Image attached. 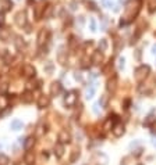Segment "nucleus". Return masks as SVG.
<instances>
[{
  "mask_svg": "<svg viewBox=\"0 0 156 165\" xmlns=\"http://www.w3.org/2000/svg\"><path fill=\"white\" fill-rule=\"evenodd\" d=\"M33 161H35V153L31 150H27L25 155H24V162H25L27 165H32Z\"/></svg>",
  "mask_w": 156,
  "mask_h": 165,
  "instance_id": "9b49d317",
  "label": "nucleus"
},
{
  "mask_svg": "<svg viewBox=\"0 0 156 165\" xmlns=\"http://www.w3.org/2000/svg\"><path fill=\"white\" fill-rule=\"evenodd\" d=\"M62 85L59 82H53L50 85V96H53V97H57L59 94L62 93Z\"/></svg>",
  "mask_w": 156,
  "mask_h": 165,
  "instance_id": "1a4fd4ad",
  "label": "nucleus"
},
{
  "mask_svg": "<svg viewBox=\"0 0 156 165\" xmlns=\"http://www.w3.org/2000/svg\"><path fill=\"white\" fill-rule=\"evenodd\" d=\"M49 36H50L49 31L45 29V28H42L39 31V33H38V44H39V46H43L47 40H49Z\"/></svg>",
  "mask_w": 156,
  "mask_h": 165,
  "instance_id": "7ed1b4c3",
  "label": "nucleus"
},
{
  "mask_svg": "<svg viewBox=\"0 0 156 165\" xmlns=\"http://www.w3.org/2000/svg\"><path fill=\"white\" fill-rule=\"evenodd\" d=\"M15 46H17V49H20V50H21L22 49V46H24V42H22V39L21 38H20V36H17V38H15Z\"/></svg>",
  "mask_w": 156,
  "mask_h": 165,
  "instance_id": "393cba45",
  "label": "nucleus"
},
{
  "mask_svg": "<svg viewBox=\"0 0 156 165\" xmlns=\"http://www.w3.org/2000/svg\"><path fill=\"white\" fill-rule=\"evenodd\" d=\"M155 10H156V3H155V2H152V3H151V8H149V11L153 13Z\"/></svg>",
  "mask_w": 156,
  "mask_h": 165,
  "instance_id": "c9c22d12",
  "label": "nucleus"
},
{
  "mask_svg": "<svg viewBox=\"0 0 156 165\" xmlns=\"http://www.w3.org/2000/svg\"><path fill=\"white\" fill-rule=\"evenodd\" d=\"M89 24H91V31H92V32H95V31H96V22H95L94 18L89 20Z\"/></svg>",
  "mask_w": 156,
  "mask_h": 165,
  "instance_id": "c85d7f7f",
  "label": "nucleus"
},
{
  "mask_svg": "<svg viewBox=\"0 0 156 165\" xmlns=\"http://www.w3.org/2000/svg\"><path fill=\"white\" fill-rule=\"evenodd\" d=\"M96 83H91V85H89V86L87 87V99L88 100H89V99H92V97L95 96V92H96Z\"/></svg>",
  "mask_w": 156,
  "mask_h": 165,
  "instance_id": "f3484780",
  "label": "nucleus"
},
{
  "mask_svg": "<svg viewBox=\"0 0 156 165\" xmlns=\"http://www.w3.org/2000/svg\"><path fill=\"white\" fill-rule=\"evenodd\" d=\"M70 6H71V7H70L71 10H75V8H77V3H75V2H73V3L70 4Z\"/></svg>",
  "mask_w": 156,
  "mask_h": 165,
  "instance_id": "e433bc0d",
  "label": "nucleus"
},
{
  "mask_svg": "<svg viewBox=\"0 0 156 165\" xmlns=\"http://www.w3.org/2000/svg\"><path fill=\"white\" fill-rule=\"evenodd\" d=\"M7 36H8V32L3 29V32H2V39H3V40H7Z\"/></svg>",
  "mask_w": 156,
  "mask_h": 165,
  "instance_id": "72a5a7b5",
  "label": "nucleus"
},
{
  "mask_svg": "<svg viewBox=\"0 0 156 165\" xmlns=\"http://www.w3.org/2000/svg\"><path fill=\"white\" fill-rule=\"evenodd\" d=\"M112 132H113V135H114L116 137H121L124 135V132H126V129H124V125L120 121H117L116 124H114V126H113Z\"/></svg>",
  "mask_w": 156,
  "mask_h": 165,
  "instance_id": "20e7f679",
  "label": "nucleus"
},
{
  "mask_svg": "<svg viewBox=\"0 0 156 165\" xmlns=\"http://www.w3.org/2000/svg\"><path fill=\"white\" fill-rule=\"evenodd\" d=\"M50 104V97L46 96V94H42V96L38 99V107L39 108H46Z\"/></svg>",
  "mask_w": 156,
  "mask_h": 165,
  "instance_id": "6e6552de",
  "label": "nucleus"
},
{
  "mask_svg": "<svg viewBox=\"0 0 156 165\" xmlns=\"http://www.w3.org/2000/svg\"><path fill=\"white\" fill-rule=\"evenodd\" d=\"M32 100H33L32 92H29V90H27L25 93L22 94V103H27V104H29V103H32Z\"/></svg>",
  "mask_w": 156,
  "mask_h": 165,
  "instance_id": "a211bd4d",
  "label": "nucleus"
},
{
  "mask_svg": "<svg viewBox=\"0 0 156 165\" xmlns=\"http://www.w3.org/2000/svg\"><path fill=\"white\" fill-rule=\"evenodd\" d=\"M10 112H11V107H8L7 110H4L3 112H0V118H3V117H6V115H7V114H10Z\"/></svg>",
  "mask_w": 156,
  "mask_h": 165,
  "instance_id": "2f4dec72",
  "label": "nucleus"
},
{
  "mask_svg": "<svg viewBox=\"0 0 156 165\" xmlns=\"http://www.w3.org/2000/svg\"><path fill=\"white\" fill-rule=\"evenodd\" d=\"M22 121L21 119H18V118H15V119H13L11 121V124H10V128L13 130H20V129H22Z\"/></svg>",
  "mask_w": 156,
  "mask_h": 165,
  "instance_id": "dca6fc26",
  "label": "nucleus"
},
{
  "mask_svg": "<svg viewBox=\"0 0 156 165\" xmlns=\"http://www.w3.org/2000/svg\"><path fill=\"white\" fill-rule=\"evenodd\" d=\"M124 63H126V60H124L123 57L119 58V69H123L124 68Z\"/></svg>",
  "mask_w": 156,
  "mask_h": 165,
  "instance_id": "7c9ffc66",
  "label": "nucleus"
},
{
  "mask_svg": "<svg viewBox=\"0 0 156 165\" xmlns=\"http://www.w3.org/2000/svg\"><path fill=\"white\" fill-rule=\"evenodd\" d=\"M59 142L63 144H68L71 142V136H70V133H67L65 130H62V132L59 133Z\"/></svg>",
  "mask_w": 156,
  "mask_h": 165,
  "instance_id": "9d476101",
  "label": "nucleus"
},
{
  "mask_svg": "<svg viewBox=\"0 0 156 165\" xmlns=\"http://www.w3.org/2000/svg\"><path fill=\"white\" fill-rule=\"evenodd\" d=\"M80 157V151H77V150H74V153H73V155H71V158H70V161L71 162H74L77 160V158Z\"/></svg>",
  "mask_w": 156,
  "mask_h": 165,
  "instance_id": "bb28decb",
  "label": "nucleus"
},
{
  "mask_svg": "<svg viewBox=\"0 0 156 165\" xmlns=\"http://www.w3.org/2000/svg\"><path fill=\"white\" fill-rule=\"evenodd\" d=\"M139 165H142V164H139Z\"/></svg>",
  "mask_w": 156,
  "mask_h": 165,
  "instance_id": "ea45409f",
  "label": "nucleus"
},
{
  "mask_svg": "<svg viewBox=\"0 0 156 165\" xmlns=\"http://www.w3.org/2000/svg\"><path fill=\"white\" fill-rule=\"evenodd\" d=\"M102 60H103V54H102V51H100V50L95 51V53L92 54V58H91L92 64L98 65V64H100V63H102Z\"/></svg>",
  "mask_w": 156,
  "mask_h": 165,
  "instance_id": "f8f14e48",
  "label": "nucleus"
},
{
  "mask_svg": "<svg viewBox=\"0 0 156 165\" xmlns=\"http://www.w3.org/2000/svg\"><path fill=\"white\" fill-rule=\"evenodd\" d=\"M149 71H151V68H149L148 65H141V67H138L137 69H135V74H134V78L137 82H144L146 79V76L149 75Z\"/></svg>",
  "mask_w": 156,
  "mask_h": 165,
  "instance_id": "f03ea898",
  "label": "nucleus"
},
{
  "mask_svg": "<svg viewBox=\"0 0 156 165\" xmlns=\"http://www.w3.org/2000/svg\"><path fill=\"white\" fill-rule=\"evenodd\" d=\"M99 49H100V51H106V49H107V40L102 39L99 42Z\"/></svg>",
  "mask_w": 156,
  "mask_h": 165,
  "instance_id": "b1692460",
  "label": "nucleus"
},
{
  "mask_svg": "<svg viewBox=\"0 0 156 165\" xmlns=\"http://www.w3.org/2000/svg\"><path fill=\"white\" fill-rule=\"evenodd\" d=\"M52 69H53V65H52V63H49V64L45 67V71H47V72H50Z\"/></svg>",
  "mask_w": 156,
  "mask_h": 165,
  "instance_id": "f704fd0d",
  "label": "nucleus"
},
{
  "mask_svg": "<svg viewBox=\"0 0 156 165\" xmlns=\"http://www.w3.org/2000/svg\"><path fill=\"white\" fill-rule=\"evenodd\" d=\"M78 96H80V94H78L77 90H70L64 97V105L67 108L74 107V105L77 104V101H78Z\"/></svg>",
  "mask_w": 156,
  "mask_h": 165,
  "instance_id": "f257e3e1",
  "label": "nucleus"
},
{
  "mask_svg": "<svg viewBox=\"0 0 156 165\" xmlns=\"http://www.w3.org/2000/svg\"><path fill=\"white\" fill-rule=\"evenodd\" d=\"M94 162H96V165H106L107 164V157L103 153H96L94 155Z\"/></svg>",
  "mask_w": 156,
  "mask_h": 165,
  "instance_id": "0eeeda50",
  "label": "nucleus"
},
{
  "mask_svg": "<svg viewBox=\"0 0 156 165\" xmlns=\"http://www.w3.org/2000/svg\"><path fill=\"white\" fill-rule=\"evenodd\" d=\"M22 71H24V76H25V78H33L35 74H37V69L33 68V65H31V64L24 65Z\"/></svg>",
  "mask_w": 156,
  "mask_h": 165,
  "instance_id": "423d86ee",
  "label": "nucleus"
},
{
  "mask_svg": "<svg viewBox=\"0 0 156 165\" xmlns=\"http://www.w3.org/2000/svg\"><path fill=\"white\" fill-rule=\"evenodd\" d=\"M55 155L57 158H62L63 155H64V144L63 143H56V146H55Z\"/></svg>",
  "mask_w": 156,
  "mask_h": 165,
  "instance_id": "ddd939ff",
  "label": "nucleus"
},
{
  "mask_svg": "<svg viewBox=\"0 0 156 165\" xmlns=\"http://www.w3.org/2000/svg\"><path fill=\"white\" fill-rule=\"evenodd\" d=\"M4 25V11H0V26Z\"/></svg>",
  "mask_w": 156,
  "mask_h": 165,
  "instance_id": "473e14b6",
  "label": "nucleus"
},
{
  "mask_svg": "<svg viewBox=\"0 0 156 165\" xmlns=\"http://www.w3.org/2000/svg\"><path fill=\"white\" fill-rule=\"evenodd\" d=\"M46 128H47V126L45 125V124H40V125L38 126V130H37V135H38V136H43L45 133L47 132Z\"/></svg>",
  "mask_w": 156,
  "mask_h": 165,
  "instance_id": "aec40b11",
  "label": "nucleus"
},
{
  "mask_svg": "<svg viewBox=\"0 0 156 165\" xmlns=\"http://www.w3.org/2000/svg\"><path fill=\"white\" fill-rule=\"evenodd\" d=\"M120 3H123V0H120Z\"/></svg>",
  "mask_w": 156,
  "mask_h": 165,
  "instance_id": "58836bf2",
  "label": "nucleus"
},
{
  "mask_svg": "<svg viewBox=\"0 0 156 165\" xmlns=\"http://www.w3.org/2000/svg\"><path fill=\"white\" fill-rule=\"evenodd\" d=\"M92 111H94L95 114H99V112H100V110H99V103H95V104L92 105Z\"/></svg>",
  "mask_w": 156,
  "mask_h": 165,
  "instance_id": "c756f323",
  "label": "nucleus"
},
{
  "mask_svg": "<svg viewBox=\"0 0 156 165\" xmlns=\"http://www.w3.org/2000/svg\"><path fill=\"white\" fill-rule=\"evenodd\" d=\"M153 122H156V118L153 117V115H149L148 118L144 121V125H146V126H151L153 124Z\"/></svg>",
  "mask_w": 156,
  "mask_h": 165,
  "instance_id": "412c9836",
  "label": "nucleus"
},
{
  "mask_svg": "<svg viewBox=\"0 0 156 165\" xmlns=\"http://www.w3.org/2000/svg\"><path fill=\"white\" fill-rule=\"evenodd\" d=\"M15 24H17L18 26L27 25V14H25V11H20V13H17V15H15Z\"/></svg>",
  "mask_w": 156,
  "mask_h": 165,
  "instance_id": "39448f33",
  "label": "nucleus"
},
{
  "mask_svg": "<svg viewBox=\"0 0 156 165\" xmlns=\"http://www.w3.org/2000/svg\"><path fill=\"white\" fill-rule=\"evenodd\" d=\"M107 90H109V92H112V93H114V92H116V87H117V78L116 76H113L112 79H109V81H107Z\"/></svg>",
  "mask_w": 156,
  "mask_h": 165,
  "instance_id": "4468645a",
  "label": "nucleus"
},
{
  "mask_svg": "<svg viewBox=\"0 0 156 165\" xmlns=\"http://www.w3.org/2000/svg\"><path fill=\"white\" fill-rule=\"evenodd\" d=\"M103 6L107 8H112L114 6V3H113V0H103Z\"/></svg>",
  "mask_w": 156,
  "mask_h": 165,
  "instance_id": "a878e982",
  "label": "nucleus"
},
{
  "mask_svg": "<svg viewBox=\"0 0 156 165\" xmlns=\"http://www.w3.org/2000/svg\"><path fill=\"white\" fill-rule=\"evenodd\" d=\"M33 146H35V137L33 136H29L24 140V148L25 150H32Z\"/></svg>",
  "mask_w": 156,
  "mask_h": 165,
  "instance_id": "2eb2a0df",
  "label": "nucleus"
},
{
  "mask_svg": "<svg viewBox=\"0 0 156 165\" xmlns=\"http://www.w3.org/2000/svg\"><path fill=\"white\" fill-rule=\"evenodd\" d=\"M152 53H153V54H155V56H156V44H155V46H153V47H152Z\"/></svg>",
  "mask_w": 156,
  "mask_h": 165,
  "instance_id": "4c0bfd02",
  "label": "nucleus"
},
{
  "mask_svg": "<svg viewBox=\"0 0 156 165\" xmlns=\"http://www.w3.org/2000/svg\"><path fill=\"white\" fill-rule=\"evenodd\" d=\"M0 161H2V165H7L8 164V158L4 154H0Z\"/></svg>",
  "mask_w": 156,
  "mask_h": 165,
  "instance_id": "cd10ccee",
  "label": "nucleus"
},
{
  "mask_svg": "<svg viewBox=\"0 0 156 165\" xmlns=\"http://www.w3.org/2000/svg\"><path fill=\"white\" fill-rule=\"evenodd\" d=\"M53 11H55V7H53V6H47L46 10H43V18H52Z\"/></svg>",
  "mask_w": 156,
  "mask_h": 165,
  "instance_id": "6ab92c4d",
  "label": "nucleus"
},
{
  "mask_svg": "<svg viewBox=\"0 0 156 165\" xmlns=\"http://www.w3.org/2000/svg\"><path fill=\"white\" fill-rule=\"evenodd\" d=\"M13 7V3H11L10 0H3V11H7Z\"/></svg>",
  "mask_w": 156,
  "mask_h": 165,
  "instance_id": "5701e85b",
  "label": "nucleus"
},
{
  "mask_svg": "<svg viewBox=\"0 0 156 165\" xmlns=\"http://www.w3.org/2000/svg\"><path fill=\"white\" fill-rule=\"evenodd\" d=\"M57 60H59V63H62V64H64L65 60H67V57H64V54H63V47L60 49V51H59V54H57Z\"/></svg>",
  "mask_w": 156,
  "mask_h": 165,
  "instance_id": "4be33fe9",
  "label": "nucleus"
}]
</instances>
